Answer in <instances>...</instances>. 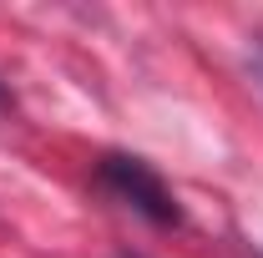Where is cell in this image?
<instances>
[{
    "instance_id": "6da1fadb",
    "label": "cell",
    "mask_w": 263,
    "mask_h": 258,
    "mask_svg": "<svg viewBox=\"0 0 263 258\" xmlns=\"http://www.w3.org/2000/svg\"><path fill=\"white\" fill-rule=\"evenodd\" d=\"M97 177L106 193H117L127 208H137L142 218H152L157 228H172L182 223V208H177V197L167 188L162 177H157V167L142 157H127V152H106L97 162Z\"/></svg>"
},
{
    "instance_id": "7a4b0ae2",
    "label": "cell",
    "mask_w": 263,
    "mask_h": 258,
    "mask_svg": "<svg viewBox=\"0 0 263 258\" xmlns=\"http://www.w3.org/2000/svg\"><path fill=\"white\" fill-rule=\"evenodd\" d=\"M253 66H258V76H263V46H258V56H253Z\"/></svg>"
},
{
    "instance_id": "3957f363",
    "label": "cell",
    "mask_w": 263,
    "mask_h": 258,
    "mask_svg": "<svg viewBox=\"0 0 263 258\" xmlns=\"http://www.w3.org/2000/svg\"><path fill=\"white\" fill-rule=\"evenodd\" d=\"M0 101H5V86H0Z\"/></svg>"
}]
</instances>
